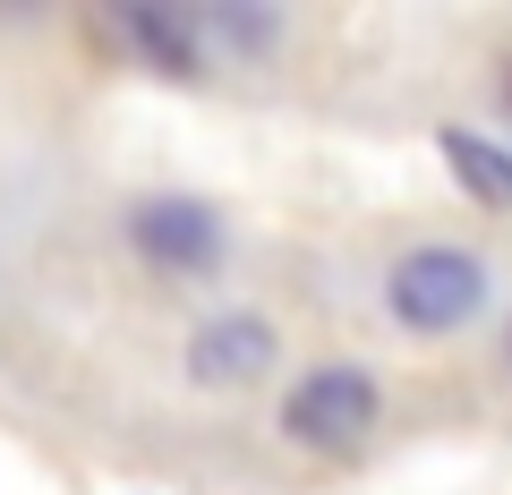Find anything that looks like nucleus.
<instances>
[{
    "mask_svg": "<svg viewBox=\"0 0 512 495\" xmlns=\"http://www.w3.org/2000/svg\"><path fill=\"white\" fill-rule=\"evenodd\" d=\"M128 239H137V257H146L154 274H180V282L222 257V222H214V205H197V197H137L128 205Z\"/></svg>",
    "mask_w": 512,
    "mask_h": 495,
    "instance_id": "3",
    "label": "nucleus"
},
{
    "mask_svg": "<svg viewBox=\"0 0 512 495\" xmlns=\"http://www.w3.org/2000/svg\"><path fill=\"white\" fill-rule=\"evenodd\" d=\"M444 146V163H453V180L470 188L478 205H487V214H512V146H495V137H478V129H444L436 137Z\"/></svg>",
    "mask_w": 512,
    "mask_h": 495,
    "instance_id": "5",
    "label": "nucleus"
},
{
    "mask_svg": "<svg viewBox=\"0 0 512 495\" xmlns=\"http://www.w3.org/2000/svg\"><path fill=\"white\" fill-rule=\"evenodd\" d=\"M197 26L222 43V52H265V43L282 35V26H274V9H231V0H222V9H205Z\"/></svg>",
    "mask_w": 512,
    "mask_h": 495,
    "instance_id": "7",
    "label": "nucleus"
},
{
    "mask_svg": "<svg viewBox=\"0 0 512 495\" xmlns=\"http://www.w3.org/2000/svg\"><path fill=\"white\" fill-rule=\"evenodd\" d=\"M384 299L410 333H461L478 308H487V265L470 248H410L393 274H384Z\"/></svg>",
    "mask_w": 512,
    "mask_h": 495,
    "instance_id": "1",
    "label": "nucleus"
},
{
    "mask_svg": "<svg viewBox=\"0 0 512 495\" xmlns=\"http://www.w3.org/2000/svg\"><path fill=\"white\" fill-rule=\"evenodd\" d=\"M282 436L325 453V461L359 453L376 436V376L367 367H308L291 385V402H282Z\"/></svg>",
    "mask_w": 512,
    "mask_h": 495,
    "instance_id": "2",
    "label": "nucleus"
},
{
    "mask_svg": "<svg viewBox=\"0 0 512 495\" xmlns=\"http://www.w3.org/2000/svg\"><path fill=\"white\" fill-rule=\"evenodd\" d=\"M128 35H137V52L163 60L171 77H197V26L180 9H128Z\"/></svg>",
    "mask_w": 512,
    "mask_h": 495,
    "instance_id": "6",
    "label": "nucleus"
},
{
    "mask_svg": "<svg viewBox=\"0 0 512 495\" xmlns=\"http://www.w3.org/2000/svg\"><path fill=\"white\" fill-rule=\"evenodd\" d=\"M274 359H282V333L265 325V316H248V308L205 316V325L188 333V376H197L205 393H239V385H256V376H274Z\"/></svg>",
    "mask_w": 512,
    "mask_h": 495,
    "instance_id": "4",
    "label": "nucleus"
}]
</instances>
